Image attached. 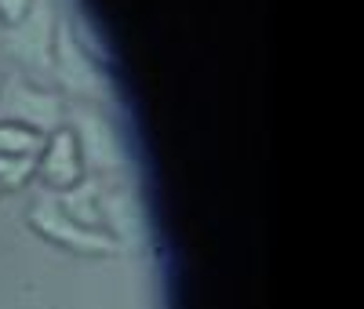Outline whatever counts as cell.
I'll return each mask as SVG.
<instances>
[{
    "label": "cell",
    "instance_id": "11",
    "mask_svg": "<svg viewBox=\"0 0 364 309\" xmlns=\"http://www.w3.org/2000/svg\"><path fill=\"white\" fill-rule=\"evenodd\" d=\"M37 0H0V29H11L18 26L29 11H33Z\"/></svg>",
    "mask_w": 364,
    "mask_h": 309
},
{
    "label": "cell",
    "instance_id": "7",
    "mask_svg": "<svg viewBox=\"0 0 364 309\" xmlns=\"http://www.w3.org/2000/svg\"><path fill=\"white\" fill-rule=\"evenodd\" d=\"M37 178L51 193H66L84 178V161H80V149L70 128L44 135V146L37 153Z\"/></svg>",
    "mask_w": 364,
    "mask_h": 309
},
{
    "label": "cell",
    "instance_id": "6",
    "mask_svg": "<svg viewBox=\"0 0 364 309\" xmlns=\"http://www.w3.org/2000/svg\"><path fill=\"white\" fill-rule=\"evenodd\" d=\"M99 229L117 244V251H128V247H139L146 237V215L139 197L120 185L117 175H109L102 182V193H99Z\"/></svg>",
    "mask_w": 364,
    "mask_h": 309
},
{
    "label": "cell",
    "instance_id": "5",
    "mask_svg": "<svg viewBox=\"0 0 364 309\" xmlns=\"http://www.w3.org/2000/svg\"><path fill=\"white\" fill-rule=\"evenodd\" d=\"M66 128L77 139L80 161H84V175H99L109 178L124 168V149H120V135L109 124V116L99 106L87 102H70L66 106Z\"/></svg>",
    "mask_w": 364,
    "mask_h": 309
},
{
    "label": "cell",
    "instance_id": "3",
    "mask_svg": "<svg viewBox=\"0 0 364 309\" xmlns=\"http://www.w3.org/2000/svg\"><path fill=\"white\" fill-rule=\"evenodd\" d=\"M0 120L22 124L37 135H51L66 128V102L58 91L29 80L26 73H8L0 80Z\"/></svg>",
    "mask_w": 364,
    "mask_h": 309
},
{
    "label": "cell",
    "instance_id": "10",
    "mask_svg": "<svg viewBox=\"0 0 364 309\" xmlns=\"http://www.w3.org/2000/svg\"><path fill=\"white\" fill-rule=\"evenodd\" d=\"M29 178H37V157H15L0 153V193H15Z\"/></svg>",
    "mask_w": 364,
    "mask_h": 309
},
{
    "label": "cell",
    "instance_id": "8",
    "mask_svg": "<svg viewBox=\"0 0 364 309\" xmlns=\"http://www.w3.org/2000/svg\"><path fill=\"white\" fill-rule=\"evenodd\" d=\"M102 182L106 178H99V175H84L73 190L51 193V197H55V204L63 207L73 222H80L87 229H99V193H102Z\"/></svg>",
    "mask_w": 364,
    "mask_h": 309
},
{
    "label": "cell",
    "instance_id": "2",
    "mask_svg": "<svg viewBox=\"0 0 364 309\" xmlns=\"http://www.w3.org/2000/svg\"><path fill=\"white\" fill-rule=\"evenodd\" d=\"M55 29H58V15L51 8V0H37L18 26L0 29V55H8L11 62H18L22 73L29 80H48L51 77V55H55Z\"/></svg>",
    "mask_w": 364,
    "mask_h": 309
},
{
    "label": "cell",
    "instance_id": "1",
    "mask_svg": "<svg viewBox=\"0 0 364 309\" xmlns=\"http://www.w3.org/2000/svg\"><path fill=\"white\" fill-rule=\"evenodd\" d=\"M51 80H55V87H63L73 102H87V106H99V109L113 102V84L102 70L99 55L87 51V44L77 37L70 18H58V29H55Z\"/></svg>",
    "mask_w": 364,
    "mask_h": 309
},
{
    "label": "cell",
    "instance_id": "4",
    "mask_svg": "<svg viewBox=\"0 0 364 309\" xmlns=\"http://www.w3.org/2000/svg\"><path fill=\"white\" fill-rule=\"evenodd\" d=\"M26 219H29V229L37 237H44L51 247H58V251H66V255H77V259H113V255H120L117 244L102 229H87V226L73 222L70 215L55 204L51 193H44L29 204Z\"/></svg>",
    "mask_w": 364,
    "mask_h": 309
},
{
    "label": "cell",
    "instance_id": "9",
    "mask_svg": "<svg viewBox=\"0 0 364 309\" xmlns=\"http://www.w3.org/2000/svg\"><path fill=\"white\" fill-rule=\"evenodd\" d=\"M44 146V135L22 128V124L0 120V153H15V157H37Z\"/></svg>",
    "mask_w": 364,
    "mask_h": 309
}]
</instances>
